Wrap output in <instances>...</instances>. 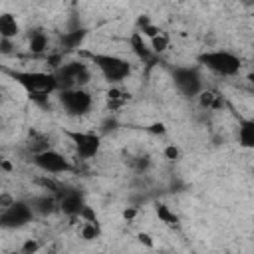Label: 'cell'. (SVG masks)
Here are the masks:
<instances>
[{
  "label": "cell",
  "instance_id": "cell-9",
  "mask_svg": "<svg viewBox=\"0 0 254 254\" xmlns=\"http://www.w3.org/2000/svg\"><path fill=\"white\" fill-rule=\"evenodd\" d=\"M36 212L30 204V200H14L12 204H8L6 208L0 210V226L6 230H16V228H24L26 224H30L34 220Z\"/></svg>",
  "mask_w": 254,
  "mask_h": 254
},
{
  "label": "cell",
  "instance_id": "cell-15",
  "mask_svg": "<svg viewBox=\"0 0 254 254\" xmlns=\"http://www.w3.org/2000/svg\"><path fill=\"white\" fill-rule=\"evenodd\" d=\"M28 46L34 54H42L48 50V34L44 30H32L28 34Z\"/></svg>",
  "mask_w": 254,
  "mask_h": 254
},
{
  "label": "cell",
  "instance_id": "cell-12",
  "mask_svg": "<svg viewBox=\"0 0 254 254\" xmlns=\"http://www.w3.org/2000/svg\"><path fill=\"white\" fill-rule=\"evenodd\" d=\"M236 137L242 149H254V119H240Z\"/></svg>",
  "mask_w": 254,
  "mask_h": 254
},
{
  "label": "cell",
  "instance_id": "cell-16",
  "mask_svg": "<svg viewBox=\"0 0 254 254\" xmlns=\"http://www.w3.org/2000/svg\"><path fill=\"white\" fill-rule=\"evenodd\" d=\"M85 40V30L77 28V30H71V32H65L62 36V46L65 50H77Z\"/></svg>",
  "mask_w": 254,
  "mask_h": 254
},
{
  "label": "cell",
  "instance_id": "cell-8",
  "mask_svg": "<svg viewBox=\"0 0 254 254\" xmlns=\"http://www.w3.org/2000/svg\"><path fill=\"white\" fill-rule=\"evenodd\" d=\"M32 165L46 175H65V173L73 171L71 161L64 153H60L58 149H52V147L32 155Z\"/></svg>",
  "mask_w": 254,
  "mask_h": 254
},
{
  "label": "cell",
  "instance_id": "cell-19",
  "mask_svg": "<svg viewBox=\"0 0 254 254\" xmlns=\"http://www.w3.org/2000/svg\"><path fill=\"white\" fill-rule=\"evenodd\" d=\"M149 46H151L153 54H163V52L169 48V38L161 32V34H157L155 38H151V40H149Z\"/></svg>",
  "mask_w": 254,
  "mask_h": 254
},
{
  "label": "cell",
  "instance_id": "cell-20",
  "mask_svg": "<svg viewBox=\"0 0 254 254\" xmlns=\"http://www.w3.org/2000/svg\"><path fill=\"white\" fill-rule=\"evenodd\" d=\"M38 248H40V244H38L36 240H28V242H24V246L20 248V252H22V254H36Z\"/></svg>",
  "mask_w": 254,
  "mask_h": 254
},
{
  "label": "cell",
  "instance_id": "cell-7",
  "mask_svg": "<svg viewBox=\"0 0 254 254\" xmlns=\"http://www.w3.org/2000/svg\"><path fill=\"white\" fill-rule=\"evenodd\" d=\"M58 101H60L62 109L71 117L87 115L93 107V95L85 87H81V89H62V91H58Z\"/></svg>",
  "mask_w": 254,
  "mask_h": 254
},
{
  "label": "cell",
  "instance_id": "cell-5",
  "mask_svg": "<svg viewBox=\"0 0 254 254\" xmlns=\"http://www.w3.org/2000/svg\"><path fill=\"white\" fill-rule=\"evenodd\" d=\"M171 79L177 91L187 99H194L204 91V79L196 65H177L171 71Z\"/></svg>",
  "mask_w": 254,
  "mask_h": 254
},
{
  "label": "cell",
  "instance_id": "cell-4",
  "mask_svg": "<svg viewBox=\"0 0 254 254\" xmlns=\"http://www.w3.org/2000/svg\"><path fill=\"white\" fill-rule=\"evenodd\" d=\"M54 75L58 79L60 91L62 89H81V87H85L89 83L91 69H89V65L85 62L71 60V62H65L60 67H56Z\"/></svg>",
  "mask_w": 254,
  "mask_h": 254
},
{
  "label": "cell",
  "instance_id": "cell-21",
  "mask_svg": "<svg viewBox=\"0 0 254 254\" xmlns=\"http://www.w3.org/2000/svg\"><path fill=\"white\" fill-rule=\"evenodd\" d=\"M165 155H167V159H171V161H175V159L179 157V149H177L175 145H169V147L165 149Z\"/></svg>",
  "mask_w": 254,
  "mask_h": 254
},
{
  "label": "cell",
  "instance_id": "cell-1",
  "mask_svg": "<svg viewBox=\"0 0 254 254\" xmlns=\"http://www.w3.org/2000/svg\"><path fill=\"white\" fill-rule=\"evenodd\" d=\"M10 77L26 91V95L36 103H46L50 95L60 91L54 71H30V69H10Z\"/></svg>",
  "mask_w": 254,
  "mask_h": 254
},
{
  "label": "cell",
  "instance_id": "cell-18",
  "mask_svg": "<svg viewBox=\"0 0 254 254\" xmlns=\"http://www.w3.org/2000/svg\"><path fill=\"white\" fill-rule=\"evenodd\" d=\"M155 212H157V216L161 218V222H165V224L171 226V228H179V216H177L167 204H163V202L155 204Z\"/></svg>",
  "mask_w": 254,
  "mask_h": 254
},
{
  "label": "cell",
  "instance_id": "cell-14",
  "mask_svg": "<svg viewBox=\"0 0 254 254\" xmlns=\"http://www.w3.org/2000/svg\"><path fill=\"white\" fill-rule=\"evenodd\" d=\"M18 34H20V26H18L16 16L4 12L0 16V40H10L12 42Z\"/></svg>",
  "mask_w": 254,
  "mask_h": 254
},
{
  "label": "cell",
  "instance_id": "cell-23",
  "mask_svg": "<svg viewBox=\"0 0 254 254\" xmlns=\"http://www.w3.org/2000/svg\"><path fill=\"white\" fill-rule=\"evenodd\" d=\"M246 79H248V83H250V87L254 89V69H252V71H250V73L246 75Z\"/></svg>",
  "mask_w": 254,
  "mask_h": 254
},
{
  "label": "cell",
  "instance_id": "cell-22",
  "mask_svg": "<svg viewBox=\"0 0 254 254\" xmlns=\"http://www.w3.org/2000/svg\"><path fill=\"white\" fill-rule=\"evenodd\" d=\"M137 238H139V242H141V244H147L149 248L153 246V240H151V236H149L147 232H139V234H137Z\"/></svg>",
  "mask_w": 254,
  "mask_h": 254
},
{
  "label": "cell",
  "instance_id": "cell-13",
  "mask_svg": "<svg viewBox=\"0 0 254 254\" xmlns=\"http://www.w3.org/2000/svg\"><path fill=\"white\" fill-rule=\"evenodd\" d=\"M129 46H131V50L135 52V56H137L139 60L149 62V60L153 58V50H151V46L145 42V36L139 34L137 30L131 34V38H129Z\"/></svg>",
  "mask_w": 254,
  "mask_h": 254
},
{
  "label": "cell",
  "instance_id": "cell-2",
  "mask_svg": "<svg viewBox=\"0 0 254 254\" xmlns=\"http://www.w3.org/2000/svg\"><path fill=\"white\" fill-rule=\"evenodd\" d=\"M89 60L91 64L99 69L101 77L105 81H109L111 85H119L123 83L129 75H131V62H127L125 58L121 56H115V54H101V52H95V54H89Z\"/></svg>",
  "mask_w": 254,
  "mask_h": 254
},
{
  "label": "cell",
  "instance_id": "cell-10",
  "mask_svg": "<svg viewBox=\"0 0 254 254\" xmlns=\"http://www.w3.org/2000/svg\"><path fill=\"white\" fill-rule=\"evenodd\" d=\"M56 198L60 204V212H64L69 218H79L83 208L87 206L83 190L77 187H62L56 190Z\"/></svg>",
  "mask_w": 254,
  "mask_h": 254
},
{
  "label": "cell",
  "instance_id": "cell-6",
  "mask_svg": "<svg viewBox=\"0 0 254 254\" xmlns=\"http://www.w3.org/2000/svg\"><path fill=\"white\" fill-rule=\"evenodd\" d=\"M64 135L69 139L75 155L81 161H89L99 155L101 151V135L95 131H81V129H65Z\"/></svg>",
  "mask_w": 254,
  "mask_h": 254
},
{
  "label": "cell",
  "instance_id": "cell-3",
  "mask_svg": "<svg viewBox=\"0 0 254 254\" xmlns=\"http://www.w3.org/2000/svg\"><path fill=\"white\" fill-rule=\"evenodd\" d=\"M196 60L202 67H206L208 71L220 77H234L242 67V60L228 50H208L202 52Z\"/></svg>",
  "mask_w": 254,
  "mask_h": 254
},
{
  "label": "cell",
  "instance_id": "cell-11",
  "mask_svg": "<svg viewBox=\"0 0 254 254\" xmlns=\"http://www.w3.org/2000/svg\"><path fill=\"white\" fill-rule=\"evenodd\" d=\"M30 204H32L36 216H50L60 210L56 194H38V196L30 198Z\"/></svg>",
  "mask_w": 254,
  "mask_h": 254
},
{
  "label": "cell",
  "instance_id": "cell-17",
  "mask_svg": "<svg viewBox=\"0 0 254 254\" xmlns=\"http://www.w3.org/2000/svg\"><path fill=\"white\" fill-rule=\"evenodd\" d=\"M198 103L206 109H220L224 105V99L222 95H218L216 91H210V89H204L200 95H198Z\"/></svg>",
  "mask_w": 254,
  "mask_h": 254
}]
</instances>
